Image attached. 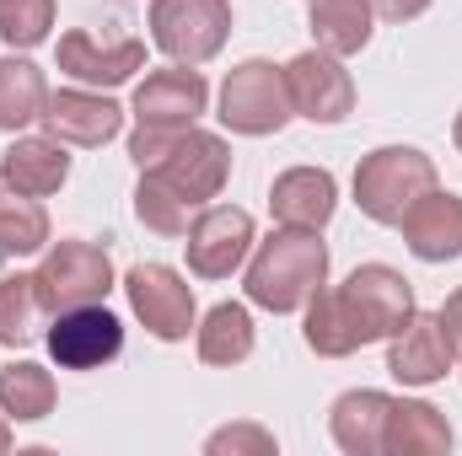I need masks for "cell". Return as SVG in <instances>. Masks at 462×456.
I'll use <instances>...</instances> for the list:
<instances>
[{"label":"cell","instance_id":"cell-17","mask_svg":"<svg viewBox=\"0 0 462 456\" xmlns=\"http://www.w3.org/2000/svg\"><path fill=\"white\" fill-rule=\"evenodd\" d=\"M403 242L420 263H452L462 258V199L457 194H441L430 188L425 199H414V210L398 221Z\"/></svg>","mask_w":462,"mask_h":456},{"label":"cell","instance_id":"cell-25","mask_svg":"<svg viewBox=\"0 0 462 456\" xmlns=\"http://www.w3.org/2000/svg\"><path fill=\"white\" fill-rule=\"evenodd\" d=\"M49 247V210L27 194H0V258H27Z\"/></svg>","mask_w":462,"mask_h":456},{"label":"cell","instance_id":"cell-30","mask_svg":"<svg viewBox=\"0 0 462 456\" xmlns=\"http://www.w3.org/2000/svg\"><path fill=\"white\" fill-rule=\"evenodd\" d=\"M436 317H441V328H447V339H452V354L462 360V290L447 296V306H441Z\"/></svg>","mask_w":462,"mask_h":456},{"label":"cell","instance_id":"cell-14","mask_svg":"<svg viewBox=\"0 0 462 456\" xmlns=\"http://www.w3.org/2000/svg\"><path fill=\"white\" fill-rule=\"evenodd\" d=\"M60 70L81 87H124L134 70H145V43L140 38H92V32H65L60 38Z\"/></svg>","mask_w":462,"mask_h":456},{"label":"cell","instance_id":"cell-19","mask_svg":"<svg viewBox=\"0 0 462 456\" xmlns=\"http://www.w3.org/2000/svg\"><path fill=\"white\" fill-rule=\"evenodd\" d=\"M452 451V424L441 408L420 397H393L387 430H382V456H441Z\"/></svg>","mask_w":462,"mask_h":456},{"label":"cell","instance_id":"cell-26","mask_svg":"<svg viewBox=\"0 0 462 456\" xmlns=\"http://www.w3.org/2000/svg\"><path fill=\"white\" fill-rule=\"evenodd\" d=\"M43 317H49V312H43V301H38L32 274H5V279H0V343H5V349L32 343Z\"/></svg>","mask_w":462,"mask_h":456},{"label":"cell","instance_id":"cell-4","mask_svg":"<svg viewBox=\"0 0 462 456\" xmlns=\"http://www.w3.org/2000/svg\"><path fill=\"white\" fill-rule=\"evenodd\" d=\"M32 285H38V301L49 317L70 312V306H87V301H103L114 290V263L97 242H81V236H65L43 252V263L32 269Z\"/></svg>","mask_w":462,"mask_h":456},{"label":"cell","instance_id":"cell-8","mask_svg":"<svg viewBox=\"0 0 462 456\" xmlns=\"http://www.w3.org/2000/svg\"><path fill=\"white\" fill-rule=\"evenodd\" d=\"M145 172H156L162 183H172L194 210L199 205H210L221 188H226L231 178V150L221 134H210V129H178V140H172V150L156 161V167H145Z\"/></svg>","mask_w":462,"mask_h":456},{"label":"cell","instance_id":"cell-12","mask_svg":"<svg viewBox=\"0 0 462 456\" xmlns=\"http://www.w3.org/2000/svg\"><path fill=\"white\" fill-rule=\"evenodd\" d=\"M452 339H447V328H441V317L436 312H414L393 343H387V376L393 381H403V387H430V381H441L447 370H452Z\"/></svg>","mask_w":462,"mask_h":456},{"label":"cell","instance_id":"cell-5","mask_svg":"<svg viewBox=\"0 0 462 456\" xmlns=\"http://www.w3.org/2000/svg\"><path fill=\"white\" fill-rule=\"evenodd\" d=\"M231 38L226 0H151V43L172 65H210Z\"/></svg>","mask_w":462,"mask_h":456},{"label":"cell","instance_id":"cell-33","mask_svg":"<svg viewBox=\"0 0 462 456\" xmlns=\"http://www.w3.org/2000/svg\"><path fill=\"white\" fill-rule=\"evenodd\" d=\"M452 140H457V150H462V114H457V123H452Z\"/></svg>","mask_w":462,"mask_h":456},{"label":"cell","instance_id":"cell-13","mask_svg":"<svg viewBox=\"0 0 462 456\" xmlns=\"http://www.w3.org/2000/svg\"><path fill=\"white\" fill-rule=\"evenodd\" d=\"M210 108V87L199 76V65H167V70H151L140 87H134V118L140 123H167V129H183Z\"/></svg>","mask_w":462,"mask_h":456},{"label":"cell","instance_id":"cell-18","mask_svg":"<svg viewBox=\"0 0 462 456\" xmlns=\"http://www.w3.org/2000/svg\"><path fill=\"white\" fill-rule=\"evenodd\" d=\"M65 178H70V156H65V140H54V134H27L0 156V183L11 194L49 199L65 188Z\"/></svg>","mask_w":462,"mask_h":456},{"label":"cell","instance_id":"cell-9","mask_svg":"<svg viewBox=\"0 0 462 456\" xmlns=\"http://www.w3.org/2000/svg\"><path fill=\"white\" fill-rule=\"evenodd\" d=\"M285 87H291V108L312 123H345L355 108V81H349L345 59L328 49H307L285 65Z\"/></svg>","mask_w":462,"mask_h":456},{"label":"cell","instance_id":"cell-21","mask_svg":"<svg viewBox=\"0 0 462 456\" xmlns=\"http://www.w3.org/2000/svg\"><path fill=\"white\" fill-rule=\"evenodd\" d=\"M371 22H376L371 0H312V16H307L318 49H328L339 59L360 54L371 43Z\"/></svg>","mask_w":462,"mask_h":456},{"label":"cell","instance_id":"cell-28","mask_svg":"<svg viewBox=\"0 0 462 456\" xmlns=\"http://www.w3.org/2000/svg\"><path fill=\"white\" fill-rule=\"evenodd\" d=\"M54 27V0H0V38L11 49H38Z\"/></svg>","mask_w":462,"mask_h":456},{"label":"cell","instance_id":"cell-6","mask_svg":"<svg viewBox=\"0 0 462 456\" xmlns=\"http://www.w3.org/2000/svg\"><path fill=\"white\" fill-rule=\"evenodd\" d=\"M291 118L296 108H291L285 70H274L269 59H242L221 81V123L231 134H280Z\"/></svg>","mask_w":462,"mask_h":456},{"label":"cell","instance_id":"cell-1","mask_svg":"<svg viewBox=\"0 0 462 456\" xmlns=\"http://www.w3.org/2000/svg\"><path fill=\"white\" fill-rule=\"evenodd\" d=\"M301 312H307V328H301L307 349L323 360H345L365 343L393 339L420 306H414V285L398 269L360 263L345 285H334V290L323 285Z\"/></svg>","mask_w":462,"mask_h":456},{"label":"cell","instance_id":"cell-32","mask_svg":"<svg viewBox=\"0 0 462 456\" xmlns=\"http://www.w3.org/2000/svg\"><path fill=\"white\" fill-rule=\"evenodd\" d=\"M11 451V419H5V414H0V456Z\"/></svg>","mask_w":462,"mask_h":456},{"label":"cell","instance_id":"cell-22","mask_svg":"<svg viewBox=\"0 0 462 456\" xmlns=\"http://www.w3.org/2000/svg\"><path fill=\"white\" fill-rule=\"evenodd\" d=\"M49 108V81H43V70L32 65V59H22V54H5L0 59V129H27V123H38Z\"/></svg>","mask_w":462,"mask_h":456},{"label":"cell","instance_id":"cell-16","mask_svg":"<svg viewBox=\"0 0 462 456\" xmlns=\"http://www.w3.org/2000/svg\"><path fill=\"white\" fill-rule=\"evenodd\" d=\"M38 123L54 140H65V145H108L124 129V108H118L114 97H103V92L70 87V92H49V108H43Z\"/></svg>","mask_w":462,"mask_h":456},{"label":"cell","instance_id":"cell-27","mask_svg":"<svg viewBox=\"0 0 462 456\" xmlns=\"http://www.w3.org/2000/svg\"><path fill=\"white\" fill-rule=\"evenodd\" d=\"M134 215H140V226H151L156 236H189V226H194V205L172 183H162L156 172H140Z\"/></svg>","mask_w":462,"mask_h":456},{"label":"cell","instance_id":"cell-20","mask_svg":"<svg viewBox=\"0 0 462 456\" xmlns=\"http://www.w3.org/2000/svg\"><path fill=\"white\" fill-rule=\"evenodd\" d=\"M387 414H393V397L376 392V387H355L334 403L328 414V430H334V446L345 456H376L382 451V430H387Z\"/></svg>","mask_w":462,"mask_h":456},{"label":"cell","instance_id":"cell-29","mask_svg":"<svg viewBox=\"0 0 462 456\" xmlns=\"http://www.w3.org/2000/svg\"><path fill=\"white\" fill-rule=\"evenodd\" d=\"M280 441L263 430V424H226L205 441V456H274Z\"/></svg>","mask_w":462,"mask_h":456},{"label":"cell","instance_id":"cell-11","mask_svg":"<svg viewBox=\"0 0 462 456\" xmlns=\"http://www.w3.org/2000/svg\"><path fill=\"white\" fill-rule=\"evenodd\" d=\"M118 349H124V323L103 301H87V306H70L54 317L49 328V354L65 365V370H97L108 365Z\"/></svg>","mask_w":462,"mask_h":456},{"label":"cell","instance_id":"cell-24","mask_svg":"<svg viewBox=\"0 0 462 456\" xmlns=\"http://www.w3.org/2000/svg\"><path fill=\"white\" fill-rule=\"evenodd\" d=\"M0 414L16 424H38L54 414V376L32 360H11L0 370Z\"/></svg>","mask_w":462,"mask_h":456},{"label":"cell","instance_id":"cell-31","mask_svg":"<svg viewBox=\"0 0 462 456\" xmlns=\"http://www.w3.org/2000/svg\"><path fill=\"white\" fill-rule=\"evenodd\" d=\"M425 5H430V0H371V11H376L382 22H414Z\"/></svg>","mask_w":462,"mask_h":456},{"label":"cell","instance_id":"cell-7","mask_svg":"<svg viewBox=\"0 0 462 456\" xmlns=\"http://www.w3.org/2000/svg\"><path fill=\"white\" fill-rule=\"evenodd\" d=\"M124 290H129V306L134 317L145 323V333L162 343H183L194 333V285L167 269V263H134L124 274Z\"/></svg>","mask_w":462,"mask_h":456},{"label":"cell","instance_id":"cell-15","mask_svg":"<svg viewBox=\"0 0 462 456\" xmlns=\"http://www.w3.org/2000/svg\"><path fill=\"white\" fill-rule=\"evenodd\" d=\"M339 210V183L328 167H291L274 178L269 188V215L280 226H301V231H323Z\"/></svg>","mask_w":462,"mask_h":456},{"label":"cell","instance_id":"cell-2","mask_svg":"<svg viewBox=\"0 0 462 456\" xmlns=\"http://www.w3.org/2000/svg\"><path fill=\"white\" fill-rule=\"evenodd\" d=\"M323 285H328V247L318 242V231L280 226L274 236L253 242V252H247V301L253 306L291 317Z\"/></svg>","mask_w":462,"mask_h":456},{"label":"cell","instance_id":"cell-10","mask_svg":"<svg viewBox=\"0 0 462 456\" xmlns=\"http://www.w3.org/2000/svg\"><path fill=\"white\" fill-rule=\"evenodd\" d=\"M183 247H189V269L199 279H231L253 252V215L236 205H205Z\"/></svg>","mask_w":462,"mask_h":456},{"label":"cell","instance_id":"cell-3","mask_svg":"<svg viewBox=\"0 0 462 456\" xmlns=\"http://www.w3.org/2000/svg\"><path fill=\"white\" fill-rule=\"evenodd\" d=\"M430 188H436V161L414 145H376L355 167V205L376 226H398Z\"/></svg>","mask_w":462,"mask_h":456},{"label":"cell","instance_id":"cell-23","mask_svg":"<svg viewBox=\"0 0 462 456\" xmlns=\"http://www.w3.org/2000/svg\"><path fill=\"white\" fill-rule=\"evenodd\" d=\"M199 360L205 365H242L253 354V312L242 301H221L205 312V323L194 328Z\"/></svg>","mask_w":462,"mask_h":456}]
</instances>
